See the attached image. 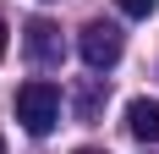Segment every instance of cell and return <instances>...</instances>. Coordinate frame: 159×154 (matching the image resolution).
Returning <instances> with one entry per match:
<instances>
[{
    "label": "cell",
    "instance_id": "1",
    "mask_svg": "<svg viewBox=\"0 0 159 154\" xmlns=\"http://www.w3.org/2000/svg\"><path fill=\"white\" fill-rule=\"evenodd\" d=\"M16 121L28 127L33 138L55 132V121H61V88H55L49 77H33V83H22V88H16Z\"/></svg>",
    "mask_w": 159,
    "mask_h": 154
},
{
    "label": "cell",
    "instance_id": "2",
    "mask_svg": "<svg viewBox=\"0 0 159 154\" xmlns=\"http://www.w3.org/2000/svg\"><path fill=\"white\" fill-rule=\"evenodd\" d=\"M77 55L93 72H110L115 61H121V28L115 22H88V28L77 33Z\"/></svg>",
    "mask_w": 159,
    "mask_h": 154
},
{
    "label": "cell",
    "instance_id": "3",
    "mask_svg": "<svg viewBox=\"0 0 159 154\" xmlns=\"http://www.w3.org/2000/svg\"><path fill=\"white\" fill-rule=\"evenodd\" d=\"M126 132L137 143H159V99H132L126 105Z\"/></svg>",
    "mask_w": 159,
    "mask_h": 154
},
{
    "label": "cell",
    "instance_id": "4",
    "mask_svg": "<svg viewBox=\"0 0 159 154\" xmlns=\"http://www.w3.org/2000/svg\"><path fill=\"white\" fill-rule=\"evenodd\" d=\"M22 44H28V55L39 66H55L61 61V39H55V22H44V17H39V22H28V39H22Z\"/></svg>",
    "mask_w": 159,
    "mask_h": 154
},
{
    "label": "cell",
    "instance_id": "5",
    "mask_svg": "<svg viewBox=\"0 0 159 154\" xmlns=\"http://www.w3.org/2000/svg\"><path fill=\"white\" fill-rule=\"evenodd\" d=\"M126 17H154V0H115Z\"/></svg>",
    "mask_w": 159,
    "mask_h": 154
},
{
    "label": "cell",
    "instance_id": "6",
    "mask_svg": "<svg viewBox=\"0 0 159 154\" xmlns=\"http://www.w3.org/2000/svg\"><path fill=\"white\" fill-rule=\"evenodd\" d=\"M6 39H11V33H6V17H0V55H6Z\"/></svg>",
    "mask_w": 159,
    "mask_h": 154
},
{
    "label": "cell",
    "instance_id": "7",
    "mask_svg": "<svg viewBox=\"0 0 159 154\" xmlns=\"http://www.w3.org/2000/svg\"><path fill=\"white\" fill-rule=\"evenodd\" d=\"M77 154H104V149H77Z\"/></svg>",
    "mask_w": 159,
    "mask_h": 154
},
{
    "label": "cell",
    "instance_id": "8",
    "mask_svg": "<svg viewBox=\"0 0 159 154\" xmlns=\"http://www.w3.org/2000/svg\"><path fill=\"white\" fill-rule=\"evenodd\" d=\"M0 154H6V143H0Z\"/></svg>",
    "mask_w": 159,
    "mask_h": 154
}]
</instances>
